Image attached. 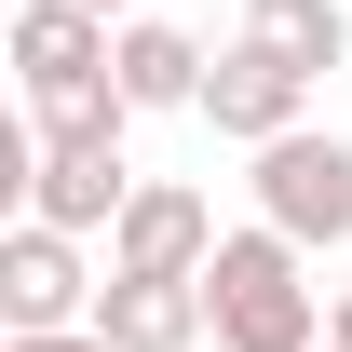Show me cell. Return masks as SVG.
<instances>
[{"label":"cell","mask_w":352,"mask_h":352,"mask_svg":"<svg viewBox=\"0 0 352 352\" xmlns=\"http://www.w3.org/2000/svg\"><path fill=\"white\" fill-rule=\"evenodd\" d=\"M204 298H217V352H311L325 339V285H311V244L285 230H217L204 258Z\"/></svg>","instance_id":"obj_1"},{"label":"cell","mask_w":352,"mask_h":352,"mask_svg":"<svg viewBox=\"0 0 352 352\" xmlns=\"http://www.w3.org/2000/svg\"><path fill=\"white\" fill-rule=\"evenodd\" d=\"M311 352H352V339H311Z\"/></svg>","instance_id":"obj_13"},{"label":"cell","mask_w":352,"mask_h":352,"mask_svg":"<svg viewBox=\"0 0 352 352\" xmlns=\"http://www.w3.org/2000/svg\"><path fill=\"white\" fill-rule=\"evenodd\" d=\"M258 217L285 230V244H311V258H325V244H352V135H271L258 149Z\"/></svg>","instance_id":"obj_2"},{"label":"cell","mask_w":352,"mask_h":352,"mask_svg":"<svg viewBox=\"0 0 352 352\" xmlns=\"http://www.w3.org/2000/svg\"><path fill=\"white\" fill-rule=\"evenodd\" d=\"M0 325H95L82 230H54V217H14V244H0Z\"/></svg>","instance_id":"obj_5"},{"label":"cell","mask_w":352,"mask_h":352,"mask_svg":"<svg viewBox=\"0 0 352 352\" xmlns=\"http://www.w3.org/2000/svg\"><path fill=\"white\" fill-rule=\"evenodd\" d=\"M204 258H217V204L176 176H135V204L109 217V271H204Z\"/></svg>","instance_id":"obj_7"},{"label":"cell","mask_w":352,"mask_h":352,"mask_svg":"<svg viewBox=\"0 0 352 352\" xmlns=\"http://www.w3.org/2000/svg\"><path fill=\"white\" fill-rule=\"evenodd\" d=\"M122 204H135L122 122H68V135H41V176H28V217H54V230H109Z\"/></svg>","instance_id":"obj_4"},{"label":"cell","mask_w":352,"mask_h":352,"mask_svg":"<svg viewBox=\"0 0 352 352\" xmlns=\"http://www.w3.org/2000/svg\"><path fill=\"white\" fill-rule=\"evenodd\" d=\"M204 122L244 135V149L298 135V122H311V68H298V54H271L258 28H244V41H217V68H204Z\"/></svg>","instance_id":"obj_3"},{"label":"cell","mask_w":352,"mask_h":352,"mask_svg":"<svg viewBox=\"0 0 352 352\" xmlns=\"http://www.w3.org/2000/svg\"><path fill=\"white\" fill-rule=\"evenodd\" d=\"M204 68H217V54L190 41V28L122 14V95H135V109H204Z\"/></svg>","instance_id":"obj_8"},{"label":"cell","mask_w":352,"mask_h":352,"mask_svg":"<svg viewBox=\"0 0 352 352\" xmlns=\"http://www.w3.org/2000/svg\"><path fill=\"white\" fill-rule=\"evenodd\" d=\"M82 14H135V0H82Z\"/></svg>","instance_id":"obj_12"},{"label":"cell","mask_w":352,"mask_h":352,"mask_svg":"<svg viewBox=\"0 0 352 352\" xmlns=\"http://www.w3.org/2000/svg\"><path fill=\"white\" fill-rule=\"evenodd\" d=\"M0 352H109V325H0Z\"/></svg>","instance_id":"obj_10"},{"label":"cell","mask_w":352,"mask_h":352,"mask_svg":"<svg viewBox=\"0 0 352 352\" xmlns=\"http://www.w3.org/2000/svg\"><path fill=\"white\" fill-rule=\"evenodd\" d=\"M325 339H352V285H325Z\"/></svg>","instance_id":"obj_11"},{"label":"cell","mask_w":352,"mask_h":352,"mask_svg":"<svg viewBox=\"0 0 352 352\" xmlns=\"http://www.w3.org/2000/svg\"><path fill=\"white\" fill-rule=\"evenodd\" d=\"M95 325H109V352H204L217 339V298H204V271H109Z\"/></svg>","instance_id":"obj_6"},{"label":"cell","mask_w":352,"mask_h":352,"mask_svg":"<svg viewBox=\"0 0 352 352\" xmlns=\"http://www.w3.org/2000/svg\"><path fill=\"white\" fill-rule=\"evenodd\" d=\"M244 28H258L271 54H298L311 82H325V68L352 54V14H339V0H244Z\"/></svg>","instance_id":"obj_9"}]
</instances>
